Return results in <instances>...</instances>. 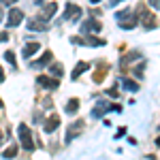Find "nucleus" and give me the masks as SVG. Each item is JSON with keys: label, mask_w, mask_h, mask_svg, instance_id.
Wrapping results in <instances>:
<instances>
[{"label": "nucleus", "mask_w": 160, "mask_h": 160, "mask_svg": "<svg viewBox=\"0 0 160 160\" xmlns=\"http://www.w3.org/2000/svg\"><path fill=\"white\" fill-rule=\"evenodd\" d=\"M115 19H118V24H120V28H124V30H132L137 26V15L130 9H124V11H120L118 15H115Z\"/></svg>", "instance_id": "1"}, {"label": "nucleus", "mask_w": 160, "mask_h": 160, "mask_svg": "<svg viewBox=\"0 0 160 160\" xmlns=\"http://www.w3.org/2000/svg\"><path fill=\"white\" fill-rule=\"evenodd\" d=\"M83 130H86V122H83V120H77V122L68 124L66 135H64V143H71V141H75L77 137L83 132Z\"/></svg>", "instance_id": "2"}, {"label": "nucleus", "mask_w": 160, "mask_h": 160, "mask_svg": "<svg viewBox=\"0 0 160 160\" xmlns=\"http://www.w3.org/2000/svg\"><path fill=\"white\" fill-rule=\"evenodd\" d=\"M17 135H19V141H22V148L26 152H32L34 149V143H32V135H30V128L26 124H19L17 126Z\"/></svg>", "instance_id": "3"}, {"label": "nucleus", "mask_w": 160, "mask_h": 160, "mask_svg": "<svg viewBox=\"0 0 160 160\" xmlns=\"http://www.w3.org/2000/svg\"><path fill=\"white\" fill-rule=\"evenodd\" d=\"M81 9L77 4H66V11H64V22H71V24H77L81 19Z\"/></svg>", "instance_id": "4"}, {"label": "nucleus", "mask_w": 160, "mask_h": 160, "mask_svg": "<svg viewBox=\"0 0 160 160\" xmlns=\"http://www.w3.org/2000/svg\"><path fill=\"white\" fill-rule=\"evenodd\" d=\"M107 111H122V107H120V105H107V102L102 100V102H98V105L92 109V118H100V115H105Z\"/></svg>", "instance_id": "5"}, {"label": "nucleus", "mask_w": 160, "mask_h": 160, "mask_svg": "<svg viewBox=\"0 0 160 160\" xmlns=\"http://www.w3.org/2000/svg\"><path fill=\"white\" fill-rule=\"evenodd\" d=\"M100 30H102V22H98V19H86V22L81 24V32H83V34L100 32Z\"/></svg>", "instance_id": "6"}, {"label": "nucleus", "mask_w": 160, "mask_h": 160, "mask_svg": "<svg viewBox=\"0 0 160 160\" xmlns=\"http://www.w3.org/2000/svg\"><path fill=\"white\" fill-rule=\"evenodd\" d=\"M37 83H38L41 88H45V90H51V92L60 88V81H58V77H56V79H51V77H45V75H41V77L37 79Z\"/></svg>", "instance_id": "7"}, {"label": "nucleus", "mask_w": 160, "mask_h": 160, "mask_svg": "<svg viewBox=\"0 0 160 160\" xmlns=\"http://www.w3.org/2000/svg\"><path fill=\"white\" fill-rule=\"evenodd\" d=\"M7 19H9L7 26H9V28H15V26H19L22 22H24V11H19V9H11Z\"/></svg>", "instance_id": "8"}, {"label": "nucleus", "mask_w": 160, "mask_h": 160, "mask_svg": "<svg viewBox=\"0 0 160 160\" xmlns=\"http://www.w3.org/2000/svg\"><path fill=\"white\" fill-rule=\"evenodd\" d=\"M41 7H43V9H41L38 15H41L43 19H47V22H49L56 13H58V4H56V2H45V4H41Z\"/></svg>", "instance_id": "9"}, {"label": "nucleus", "mask_w": 160, "mask_h": 160, "mask_svg": "<svg viewBox=\"0 0 160 160\" xmlns=\"http://www.w3.org/2000/svg\"><path fill=\"white\" fill-rule=\"evenodd\" d=\"M47 26H49V22H47V19H43L41 15H37L32 22H28V30H37V32H43V30H47Z\"/></svg>", "instance_id": "10"}, {"label": "nucleus", "mask_w": 160, "mask_h": 160, "mask_svg": "<svg viewBox=\"0 0 160 160\" xmlns=\"http://www.w3.org/2000/svg\"><path fill=\"white\" fill-rule=\"evenodd\" d=\"M73 43H77V45H90V47H100V45H105V41H102V38H94V37H88V38L75 37Z\"/></svg>", "instance_id": "11"}, {"label": "nucleus", "mask_w": 160, "mask_h": 160, "mask_svg": "<svg viewBox=\"0 0 160 160\" xmlns=\"http://www.w3.org/2000/svg\"><path fill=\"white\" fill-rule=\"evenodd\" d=\"M139 13H141V22H143V28H145V30H152V28H156V17H154L152 13L143 11V9H141Z\"/></svg>", "instance_id": "12"}, {"label": "nucleus", "mask_w": 160, "mask_h": 160, "mask_svg": "<svg viewBox=\"0 0 160 160\" xmlns=\"http://www.w3.org/2000/svg\"><path fill=\"white\" fill-rule=\"evenodd\" d=\"M51 56H53L51 51H45V53H43V56H41V58H38L37 62H30V68H34V71L43 68L45 64H49V62H51Z\"/></svg>", "instance_id": "13"}, {"label": "nucleus", "mask_w": 160, "mask_h": 160, "mask_svg": "<svg viewBox=\"0 0 160 160\" xmlns=\"http://www.w3.org/2000/svg\"><path fill=\"white\" fill-rule=\"evenodd\" d=\"M38 49H41V45H38L37 41H32V43H28L24 49H22V56H24L26 60H30V58H32V56H34Z\"/></svg>", "instance_id": "14"}, {"label": "nucleus", "mask_w": 160, "mask_h": 160, "mask_svg": "<svg viewBox=\"0 0 160 160\" xmlns=\"http://www.w3.org/2000/svg\"><path fill=\"white\" fill-rule=\"evenodd\" d=\"M58 126H60V118L53 113L51 118H47V122H45V132H53Z\"/></svg>", "instance_id": "15"}, {"label": "nucleus", "mask_w": 160, "mask_h": 160, "mask_svg": "<svg viewBox=\"0 0 160 160\" xmlns=\"http://www.w3.org/2000/svg\"><path fill=\"white\" fill-rule=\"evenodd\" d=\"M88 71H90V64H88V62H79V64L73 68V75H71V77H73V79H77V77H81V75L88 73Z\"/></svg>", "instance_id": "16"}, {"label": "nucleus", "mask_w": 160, "mask_h": 160, "mask_svg": "<svg viewBox=\"0 0 160 160\" xmlns=\"http://www.w3.org/2000/svg\"><path fill=\"white\" fill-rule=\"evenodd\" d=\"M135 60H141V53L139 51H130V53H126L120 60V66H126V64H130V62H135Z\"/></svg>", "instance_id": "17"}, {"label": "nucleus", "mask_w": 160, "mask_h": 160, "mask_svg": "<svg viewBox=\"0 0 160 160\" xmlns=\"http://www.w3.org/2000/svg\"><path fill=\"white\" fill-rule=\"evenodd\" d=\"M64 111H66L68 115H75V113L79 111V98H71L68 102H66V107H64Z\"/></svg>", "instance_id": "18"}, {"label": "nucleus", "mask_w": 160, "mask_h": 160, "mask_svg": "<svg viewBox=\"0 0 160 160\" xmlns=\"http://www.w3.org/2000/svg\"><path fill=\"white\" fill-rule=\"evenodd\" d=\"M122 88L126 90V92H137V90H139V83L132 81V79H126V77H124L122 79Z\"/></svg>", "instance_id": "19"}, {"label": "nucleus", "mask_w": 160, "mask_h": 160, "mask_svg": "<svg viewBox=\"0 0 160 160\" xmlns=\"http://www.w3.org/2000/svg\"><path fill=\"white\" fill-rule=\"evenodd\" d=\"M15 154H17V143H11V145L4 149V152H2L0 156H2V158H13Z\"/></svg>", "instance_id": "20"}, {"label": "nucleus", "mask_w": 160, "mask_h": 160, "mask_svg": "<svg viewBox=\"0 0 160 160\" xmlns=\"http://www.w3.org/2000/svg\"><path fill=\"white\" fill-rule=\"evenodd\" d=\"M49 73H53V77H62L64 75V66H62L60 62H56L53 66H49Z\"/></svg>", "instance_id": "21"}, {"label": "nucleus", "mask_w": 160, "mask_h": 160, "mask_svg": "<svg viewBox=\"0 0 160 160\" xmlns=\"http://www.w3.org/2000/svg\"><path fill=\"white\" fill-rule=\"evenodd\" d=\"M4 58H7V62H11L13 68H17V62H15V53H13V51H7V53H4Z\"/></svg>", "instance_id": "22"}, {"label": "nucleus", "mask_w": 160, "mask_h": 160, "mask_svg": "<svg viewBox=\"0 0 160 160\" xmlns=\"http://www.w3.org/2000/svg\"><path fill=\"white\" fill-rule=\"evenodd\" d=\"M105 71H107V66H102L98 73L94 75V81H100V79H105Z\"/></svg>", "instance_id": "23"}, {"label": "nucleus", "mask_w": 160, "mask_h": 160, "mask_svg": "<svg viewBox=\"0 0 160 160\" xmlns=\"http://www.w3.org/2000/svg\"><path fill=\"white\" fill-rule=\"evenodd\" d=\"M149 9L158 11V9H160V0H149Z\"/></svg>", "instance_id": "24"}, {"label": "nucleus", "mask_w": 160, "mask_h": 160, "mask_svg": "<svg viewBox=\"0 0 160 160\" xmlns=\"http://www.w3.org/2000/svg\"><path fill=\"white\" fill-rule=\"evenodd\" d=\"M15 2H17V0H0V4H7V7H11Z\"/></svg>", "instance_id": "25"}, {"label": "nucleus", "mask_w": 160, "mask_h": 160, "mask_svg": "<svg viewBox=\"0 0 160 160\" xmlns=\"http://www.w3.org/2000/svg\"><path fill=\"white\" fill-rule=\"evenodd\" d=\"M4 41H9V34L7 32H0V43H4Z\"/></svg>", "instance_id": "26"}, {"label": "nucleus", "mask_w": 160, "mask_h": 160, "mask_svg": "<svg viewBox=\"0 0 160 160\" xmlns=\"http://www.w3.org/2000/svg\"><path fill=\"white\" fill-rule=\"evenodd\" d=\"M107 94H109L111 98H115V96H118V92H115V88H111V90H109V92H107Z\"/></svg>", "instance_id": "27"}, {"label": "nucleus", "mask_w": 160, "mask_h": 160, "mask_svg": "<svg viewBox=\"0 0 160 160\" xmlns=\"http://www.w3.org/2000/svg\"><path fill=\"white\" fill-rule=\"evenodd\" d=\"M124 135H126V128H120V130H118V135H115V137L120 139V137H124Z\"/></svg>", "instance_id": "28"}, {"label": "nucleus", "mask_w": 160, "mask_h": 160, "mask_svg": "<svg viewBox=\"0 0 160 160\" xmlns=\"http://www.w3.org/2000/svg\"><path fill=\"white\" fill-rule=\"evenodd\" d=\"M111 2V7H118V2H124V0H109Z\"/></svg>", "instance_id": "29"}, {"label": "nucleus", "mask_w": 160, "mask_h": 160, "mask_svg": "<svg viewBox=\"0 0 160 160\" xmlns=\"http://www.w3.org/2000/svg\"><path fill=\"white\" fill-rule=\"evenodd\" d=\"M4 81V73H2V68H0V83Z\"/></svg>", "instance_id": "30"}, {"label": "nucleus", "mask_w": 160, "mask_h": 160, "mask_svg": "<svg viewBox=\"0 0 160 160\" xmlns=\"http://www.w3.org/2000/svg\"><path fill=\"white\" fill-rule=\"evenodd\" d=\"M2 17H4V13H2V4H0V22H2Z\"/></svg>", "instance_id": "31"}, {"label": "nucleus", "mask_w": 160, "mask_h": 160, "mask_svg": "<svg viewBox=\"0 0 160 160\" xmlns=\"http://www.w3.org/2000/svg\"><path fill=\"white\" fill-rule=\"evenodd\" d=\"M43 2H45V0H34V4H43Z\"/></svg>", "instance_id": "32"}, {"label": "nucleus", "mask_w": 160, "mask_h": 160, "mask_svg": "<svg viewBox=\"0 0 160 160\" xmlns=\"http://www.w3.org/2000/svg\"><path fill=\"white\" fill-rule=\"evenodd\" d=\"M2 139H4V135H2V130H0V143H2Z\"/></svg>", "instance_id": "33"}, {"label": "nucleus", "mask_w": 160, "mask_h": 160, "mask_svg": "<svg viewBox=\"0 0 160 160\" xmlns=\"http://www.w3.org/2000/svg\"><path fill=\"white\" fill-rule=\"evenodd\" d=\"M90 2H92V4H96V2H100V0H90Z\"/></svg>", "instance_id": "34"}, {"label": "nucleus", "mask_w": 160, "mask_h": 160, "mask_svg": "<svg viewBox=\"0 0 160 160\" xmlns=\"http://www.w3.org/2000/svg\"><path fill=\"white\" fill-rule=\"evenodd\" d=\"M156 145H158V148H160V137H158V141H156Z\"/></svg>", "instance_id": "35"}]
</instances>
